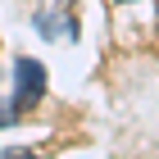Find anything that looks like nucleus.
Segmentation results:
<instances>
[{
  "label": "nucleus",
  "mask_w": 159,
  "mask_h": 159,
  "mask_svg": "<svg viewBox=\"0 0 159 159\" xmlns=\"http://www.w3.org/2000/svg\"><path fill=\"white\" fill-rule=\"evenodd\" d=\"M41 96H46V68L37 59H18L14 64V109L18 114L32 109Z\"/></svg>",
  "instance_id": "f03ea898"
},
{
  "label": "nucleus",
  "mask_w": 159,
  "mask_h": 159,
  "mask_svg": "<svg viewBox=\"0 0 159 159\" xmlns=\"http://www.w3.org/2000/svg\"><path fill=\"white\" fill-rule=\"evenodd\" d=\"M118 5H127V0H118Z\"/></svg>",
  "instance_id": "39448f33"
},
{
  "label": "nucleus",
  "mask_w": 159,
  "mask_h": 159,
  "mask_svg": "<svg viewBox=\"0 0 159 159\" xmlns=\"http://www.w3.org/2000/svg\"><path fill=\"white\" fill-rule=\"evenodd\" d=\"M14 118H18V109H14V105H0V127H9Z\"/></svg>",
  "instance_id": "20e7f679"
},
{
  "label": "nucleus",
  "mask_w": 159,
  "mask_h": 159,
  "mask_svg": "<svg viewBox=\"0 0 159 159\" xmlns=\"http://www.w3.org/2000/svg\"><path fill=\"white\" fill-rule=\"evenodd\" d=\"M37 27L41 37H64L73 41L77 37V18H73V0H37Z\"/></svg>",
  "instance_id": "f257e3e1"
},
{
  "label": "nucleus",
  "mask_w": 159,
  "mask_h": 159,
  "mask_svg": "<svg viewBox=\"0 0 159 159\" xmlns=\"http://www.w3.org/2000/svg\"><path fill=\"white\" fill-rule=\"evenodd\" d=\"M0 159H37L32 150H18V146H9V150H0Z\"/></svg>",
  "instance_id": "7ed1b4c3"
}]
</instances>
